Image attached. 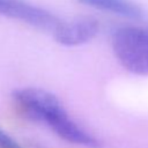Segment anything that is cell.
I'll use <instances>...</instances> for the list:
<instances>
[{
  "mask_svg": "<svg viewBox=\"0 0 148 148\" xmlns=\"http://www.w3.org/2000/svg\"><path fill=\"white\" fill-rule=\"evenodd\" d=\"M13 98L21 112L29 119L47 125L62 140L73 145L99 148L101 141L73 120L59 98L40 88H20L13 91Z\"/></svg>",
  "mask_w": 148,
  "mask_h": 148,
  "instance_id": "obj_1",
  "label": "cell"
},
{
  "mask_svg": "<svg viewBox=\"0 0 148 148\" xmlns=\"http://www.w3.org/2000/svg\"><path fill=\"white\" fill-rule=\"evenodd\" d=\"M112 50L127 71L148 75V25L121 27L112 35Z\"/></svg>",
  "mask_w": 148,
  "mask_h": 148,
  "instance_id": "obj_2",
  "label": "cell"
},
{
  "mask_svg": "<svg viewBox=\"0 0 148 148\" xmlns=\"http://www.w3.org/2000/svg\"><path fill=\"white\" fill-rule=\"evenodd\" d=\"M0 15L53 34L61 18L27 0H0Z\"/></svg>",
  "mask_w": 148,
  "mask_h": 148,
  "instance_id": "obj_3",
  "label": "cell"
},
{
  "mask_svg": "<svg viewBox=\"0 0 148 148\" xmlns=\"http://www.w3.org/2000/svg\"><path fill=\"white\" fill-rule=\"evenodd\" d=\"M98 29L97 20L92 17H76L62 20L52 35L64 46H77L91 40L97 35Z\"/></svg>",
  "mask_w": 148,
  "mask_h": 148,
  "instance_id": "obj_4",
  "label": "cell"
},
{
  "mask_svg": "<svg viewBox=\"0 0 148 148\" xmlns=\"http://www.w3.org/2000/svg\"><path fill=\"white\" fill-rule=\"evenodd\" d=\"M81 5L112 13L126 18L139 20L142 17V9L131 0H77Z\"/></svg>",
  "mask_w": 148,
  "mask_h": 148,
  "instance_id": "obj_5",
  "label": "cell"
},
{
  "mask_svg": "<svg viewBox=\"0 0 148 148\" xmlns=\"http://www.w3.org/2000/svg\"><path fill=\"white\" fill-rule=\"evenodd\" d=\"M0 148H22L18 142L0 127Z\"/></svg>",
  "mask_w": 148,
  "mask_h": 148,
  "instance_id": "obj_6",
  "label": "cell"
}]
</instances>
